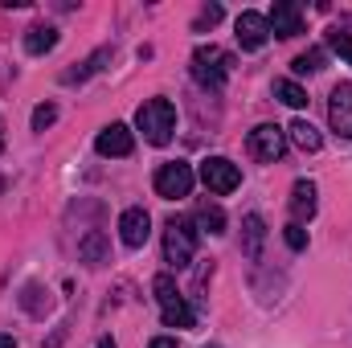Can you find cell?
<instances>
[{
	"instance_id": "6da1fadb",
	"label": "cell",
	"mask_w": 352,
	"mask_h": 348,
	"mask_svg": "<svg viewBox=\"0 0 352 348\" xmlns=\"http://www.w3.org/2000/svg\"><path fill=\"white\" fill-rule=\"evenodd\" d=\"M135 127L144 131L148 144L164 148V144L173 140V131H176V107L168 102V98H148V102L135 111Z\"/></svg>"
},
{
	"instance_id": "7a4b0ae2",
	"label": "cell",
	"mask_w": 352,
	"mask_h": 348,
	"mask_svg": "<svg viewBox=\"0 0 352 348\" xmlns=\"http://www.w3.org/2000/svg\"><path fill=\"white\" fill-rule=\"evenodd\" d=\"M197 242H201L197 221H188V217H168V226H164V259L173 262L176 270L192 262V254H197Z\"/></svg>"
},
{
	"instance_id": "3957f363",
	"label": "cell",
	"mask_w": 352,
	"mask_h": 348,
	"mask_svg": "<svg viewBox=\"0 0 352 348\" xmlns=\"http://www.w3.org/2000/svg\"><path fill=\"white\" fill-rule=\"evenodd\" d=\"M152 291H156V303H160V316H164L168 328H192V324H197V312H192V307L184 303V295L176 291L173 274H156Z\"/></svg>"
},
{
	"instance_id": "277c9868",
	"label": "cell",
	"mask_w": 352,
	"mask_h": 348,
	"mask_svg": "<svg viewBox=\"0 0 352 348\" xmlns=\"http://www.w3.org/2000/svg\"><path fill=\"white\" fill-rule=\"evenodd\" d=\"M192 78L205 90H221L230 78V54H221L217 45H197L192 50Z\"/></svg>"
},
{
	"instance_id": "5b68a950",
	"label": "cell",
	"mask_w": 352,
	"mask_h": 348,
	"mask_svg": "<svg viewBox=\"0 0 352 348\" xmlns=\"http://www.w3.org/2000/svg\"><path fill=\"white\" fill-rule=\"evenodd\" d=\"M192 180H197L192 168H188L184 160H173V164H160V168H156V180H152V184H156V193H160L164 201H180V197L192 193Z\"/></svg>"
},
{
	"instance_id": "8992f818",
	"label": "cell",
	"mask_w": 352,
	"mask_h": 348,
	"mask_svg": "<svg viewBox=\"0 0 352 348\" xmlns=\"http://www.w3.org/2000/svg\"><path fill=\"white\" fill-rule=\"evenodd\" d=\"M246 148H250V156H254V160L274 164V160L287 152V131H283V127H274V123H258V127L250 131Z\"/></svg>"
},
{
	"instance_id": "52a82bcc",
	"label": "cell",
	"mask_w": 352,
	"mask_h": 348,
	"mask_svg": "<svg viewBox=\"0 0 352 348\" xmlns=\"http://www.w3.org/2000/svg\"><path fill=\"white\" fill-rule=\"evenodd\" d=\"M201 180H205L209 193L226 197V193H234V188L242 184V173H238L234 160H226V156H209V160L201 164Z\"/></svg>"
},
{
	"instance_id": "ba28073f",
	"label": "cell",
	"mask_w": 352,
	"mask_h": 348,
	"mask_svg": "<svg viewBox=\"0 0 352 348\" xmlns=\"http://www.w3.org/2000/svg\"><path fill=\"white\" fill-rule=\"evenodd\" d=\"M328 123L340 140H352V83H340L328 98Z\"/></svg>"
},
{
	"instance_id": "9c48e42d",
	"label": "cell",
	"mask_w": 352,
	"mask_h": 348,
	"mask_svg": "<svg viewBox=\"0 0 352 348\" xmlns=\"http://www.w3.org/2000/svg\"><path fill=\"white\" fill-rule=\"evenodd\" d=\"M266 25H270L274 37H299V33H303V8H299L295 0H278V4L270 8Z\"/></svg>"
},
{
	"instance_id": "30bf717a",
	"label": "cell",
	"mask_w": 352,
	"mask_h": 348,
	"mask_svg": "<svg viewBox=\"0 0 352 348\" xmlns=\"http://www.w3.org/2000/svg\"><path fill=\"white\" fill-rule=\"evenodd\" d=\"M94 152H98V156H131V152H135V135H131V127H127V123H111V127H102L98 140H94Z\"/></svg>"
},
{
	"instance_id": "8fae6325",
	"label": "cell",
	"mask_w": 352,
	"mask_h": 348,
	"mask_svg": "<svg viewBox=\"0 0 352 348\" xmlns=\"http://www.w3.org/2000/svg\"><path fill=\"white\" fill-rule=\"evenodd\" d=\"M119 238H123V246L140 250V246L152 238V217H148V209H123V217H119Z\"/></svg>"
},
{
	"instance_id": "7c38bea8",
	"label": "cell",
	"mask_w": 352,
	"mask_h": 348,
	"mask_svg": "<svg viewBox=\"0 0 352 348\" xmlns=\"http://www.w3.org/2000/svg\"><path fill=\"white\" fill-rule=\"evenodd\" d=\"M234 37H238L242 50H263L270 41V25H266L263 12H242L238 25H234Z\"/></svg>"
},
{
	"instance_id": "4fadbf2b",
	"label": "cell",
	"mask_w": 352,
	"mask_h": 348,
	"mask_svg": "<svg viewBox=\"0 0 352 348\" xmlns=\"http://www.w3.org/2000/svg\"><path fill=\"white\" fill-rule=\"evenodd\" d=\"M291 217L299 226L316 217V184L311 180H295V188H291Z\"/></svg>"
},
{
	"instance_id": "5bb4252c",
	"label": "cell",
	"mask_w": 352,
	"mask_h": 348,
	"mask_svg": "<svg viewBox=\"0 0 352 348\" xmlns=\"http://www.w3.org/2000/svg\"><path fill=\"white\" fill-rule=\"evenodd\" d=\"M263 242H266V221L258 213H246V221H242V250H246V259H263Z\"/></svg>"
},
{
	"instance_id": "9a60e30c",
	"label": "cell",
	"mask_w": 352,
	"mask_h": 348,
	"mask_svg": "<svg viewBox=\"0 0 352 348\" xmlns=\"http://www.w3.org/2000/svg\"><path fill=\"white\" fill-rule=\"evenodd\" d=\"M54 45H58V29H54V25H33V29L25 33V50H29L33 58L50 54Z\"/></svg>"
},
{
	"instance_id": "2e32d148",
	"label": "cell",
	"mask_w": 352,
	"mask_h": 348,
	"mask_svg": "<svg viewBox=\"0 0 352 348\" xmlns=\"http://www.w3.org/2000/svg\"><path fill=\"white\" fill-rule=\"evenodd\" d=\"M287 131H291L295 148H303V152H320V148H324V135H320V131H316V127H311L307 119H295V123H291Z\"/></svg>"
},
{
	"instance_id": "e0dca14e",
	"label": "cell",
	"mask_w": 352,
	"mask_h": 348,
	"mask_svg": "<svg viewBox=\"0 0 352 348\" xmlns=\"http://www.w3.org/2000/svg\"><path fill=\"white\" fill-rule=\"evenodd\" d=\"M102 62H111V50H94L78 70H66V74H62V83H66V87L82 83V78H90V74H98V70H102Z\"/></svg>"
},
{
	"instance_id": "ac0fdd59",
	"label": "cell",
	"mask_w": 352,
	"mask_h": 348,
	"mask_svg": "<svg viewBox=\"0 0 352 348\" xmlns=\"http://www.w3.org/2000/svg\"><path fill=\"white\" fill-rule=\"evenodd\" d=\"M197 230H205V234H226V213H221V205H197Z\"/></svg>"
},
{
	"instance_id": "d6986e66",
	"label": "cell",
	"mask_w": 352,
	"mask_h": 348,
	"mask_svg": "<svg viewBox=\"0 0 352 348\" xmlns=\"http://www.w3.org/2000/svg\"><path fill=\"white\" fill-rule=\"evenodd\" d=\"M78 254H82V262H90V266H98V262H107V238L94 230V234H87L82 242H78Z\"/></svg>"
},
{
	"instance_id": "ffe728a7",
	"label": "cell",
	"mask_w": 352,
	"mask_h": 348,
	"mask_svg": "<svg viewBox=\"0 0 352 348\" xmlns=\"http://www.w3.org/2000/svg\"><path fill=\"white\" fill-rule=\"evenodd\" d=\"M274 98L278 102H287V107H307V90L299 87V83H291V78H283V83H274Z\"/></svg>"
},
{
	"instance_id": "44dd1931",
	"label": "cell",
	"mask_w": 352,
	"mask_h": 348,
	"mask_svg": "<svg viewBox=\"0 0 352 348\" xmlns=\"http://www.w3.org/2000/svg\"><path fill=\"white\" fill-rule=\"evenodd\" d=\"M291 70H295V74H320V70H324V50H307V54H299V58L291 62Z\"/></svg>"
},
{
	"instance_id": "7402d4cb",
	"label": "cell",
	"mask_w": 352,
	"mask_h": 348,
	"mask_svg": "<svg viewBox=\"0 0 352 348\" xmlns=\"http://www.w3.org/2000/svg\"><path fill=\"white\" fill-rule=\"evenodd\" d=\"M54 119H58V107H54V102H41V107L33 111V131H45V127H54Z\"/></svg>"
},
{
	"instance_id": "603a6c76",
	"label": "cell",
	"mask_w": 352,
	"mask_h": 348,
	"mask_svg": "<svg viewBox=\"0 0 352 348\" xmlns=\"http://www.w3.org/2000/svg\"><path fill=\"white\" fill-rule=\"evenodd\" d=\"M21 303H25V312L41 316V312H45V307H41V287H37V283H29V287L21 291Z\"/></svg>"
},
{
	"instance_id": "cb8c5ba5",
	"label": "cell",
	"mask_w": 352,
	"mask_h": 348,
	"mask_svg": "<svg viewBox=\"0 0 352 348\" xmlns=\"http://www.w3.org/2000/svg\"><path fill=\"white\" fill-rule=\"evenodd\" d=\"M328 45H332V50H336V54H340L344 62H352V37H349V33L332 29V33H328Z\"/></svg>"
},
{
	"instance_id": "d4e9b609",
	"label": "cell",
	"mask_w": 352,
	"mask_h": 348,
	"mask_svg": "<svg viewBox=\"0 0 352 348\" xmlns=\"http://www.w3.org/2000/svg\"><path fill=\"white\" fill-rule=\"evenodd\" d=\"M283 238H287V246H291V250H303V246H307V234H303V226H299V221H291V226L283 230Z\"/></svg>"
},
{
	"instance_id": "484cf974",
	"label": "cell",
	"mask_w": 352,
	"mask_h": 348,
	"mask_svg": "<svg viewBox=\"0 0 352 348\" xmlns=\"http://www.w3.org/2000/svg\"><path fill=\"white\" fill-rule=\"evenodd\" d=\"M217 21H221V4H209V8L201 12V21H197V25H217Z\"/></svg>"
},
{
	"instance_id": "4316f807",
	"label": "cell",
	"mask_w": 352,
	"mask_h": 348,
	"mask_svg": "<svg viewBox=\"0 0 352 348\" xmlns=\"http://www.w3.org/2000/svg\"><path fill=\"white\" fill-rule=\"evenodd\" d=\"M148 348H176V340H173V336H156Z\"/></svg>"
},
{
	"instance_id": "83f0119b",
	"label": "cell",
	"mask_w": 352,
	"mask_h": 348,
	"mask_svg": "<svg viewBox=\"0 0 352 348\" xmlns=\"http://www.w3.org/2000/svg\"><path fill=\"white\" fill-rule=\"evenodd\" d=\"M0 348H16V340H12V336H4V332H0Z\"/></svg>"
},
{
	"instance_id": "f1b7e54d",
	"label": "cell",
	"mask_w": 352,
	"mask_h": 348,
	"mask_svg": "<svg viewBox=\"0 0 352 348\" xmlns=\"http://www.w3.org/2000/svg\"><path fill=\"white\" fill-rule=\"evenodd\" d=\"M94 348H115V340H111V336H102V340H98Z\"/></svg>"
},
{
	"instance_id": "f546056e",
	"label": "cell",
	"mask_w": 352,
	"mask_h": 348,
	"mask_svg": "<svg viewBox=\"0 0 352 348\" xmlns=\"http://www.w3.org/2000/svg\"><path fill=\"white\" fill-rule=\"evenodd\" d=\"M0 152H4V123H0Z\"/></svg>"
},
{
	"instance_id": "4dcf8cb0",
	"label": "cell",
	"mask_w": 352,
	"mask_h": 348,
	"mask_svg": "<svg viewBox=\"0 0 352 348\" xmlns=\"http://www.w3.org/2000/svg\"><path fill=\"white\" fill-rule=\"evenodd\" d=\"M209 348H221V345H209Z\"/></svg>"
}]
</instances>
